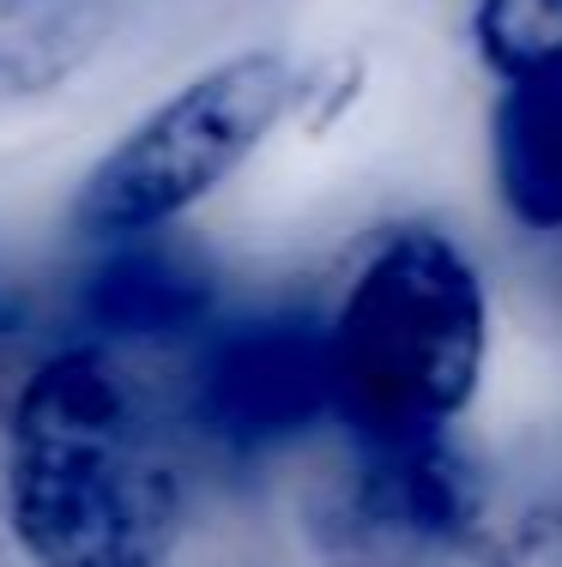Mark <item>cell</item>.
Returning <instances> with one entry per match:
<instances>
[{"label":"cell","mask_w":562,"mask_h":567,"mask_svg":"<svg viewBox=\"0 0 562 567\" xmlns=\"http://www.w3.org/2000/svg\"><path fill=\"white\" fill-rule=\"evenodd\" d=\"M7 525L31 567H170L182 465L127 350L55 344L12 386Z\"/></svg>","instance_id":"cell-1"},{"label":"cell","mask_w":562,"mask_h":567,"mask_svg":"<svg viewBox=\"0 0 562 567\" xmlns=\"http://www.w3.org/2000/svg\"><path fill=\"white\" fill-rule=\"evenodd\" d=\"M490 175L520 229L562 236V61L502 79L490 110Z\"/></svg>","instance_id":"cell-7"},{"label":"cell","mask_w":562,"mask_h":567,"mask_svg":"<svg viewBox=\"0 0 562 567\" xmlns=\"http://www.w3.org/2000/svg\"><path fill=\"white\" fill-rule=\"evenodd\" d=\"M79 327L110 350L194 344L218 320V272L170 229L103 241V260L79 278Z\"/></svg>","instance_id":"cell-6"},{"label":"cell","mask_w":562,"mask_h":567,"mask_svg":"<svg viewBox=\"0 0 562 567\" xmlns=\"http://www.w3.org/2000/svg\"><path fill=\"white\" fill-rule=\"evenodd\" d=\"M472 49L490 79H520L562 61V0H478Z\"/></svg>","instance_id":"cell-9"},{"label":"cell","mask_w":562,"mask_h":567,"mask_svg":"<svg viewBox=\"0 0 562 567\" xmlns=\"http://www.w3.org/2000/svg\"><path fill=\"white\" fill-rule=\"evenodd\" d=\"M187 423L231 458H260L333 416L327 320L309 308H266L243 320H212L194 339Z\"/></svg>","instance_id":"cell-4"},{"label":"cell","mask_w":562,"mask_h":567,"mask_svg":"<svg viewBox=\"0 0 562 567\" xmlns=\"http://www.w3.org/2000/svg\"><path fill=\"white\" fill-rule=\"evenodd\" d=\"M490 567H562V507H532L502 532Z\"/></svg>","instance_id":"cell-10"},{"label":"cell","mask_w":562,"mask_h":567,"mask_svg":"<svg viewBox=\"0 0 562 567\" xmlns=\"http://www.w3.org/2000/svg\"><path fill=\"white\" fill-rule=\"evenodd\" d=\"M115 31V0H0V103L49 97Z\"/></svg>","instance_id":"cell-8"},{"label":"cell","mask_w":562,"mask_h":567,"mask_svg":"<svg viewBox=\"0 0 562 567\" xmlns=\"http://www.w3.org/2000/svg\"><path fill=\"white\" fill-rule=\"evenodd\" d=\"M345 525L375 549H411V556L466 549L484 525V483L472 458L448 441V429L406 441H357Z\"/></svg>","instance_id":"cell-5"},{"label":"cell","mask_w":562,"mask_h":567,"mask_svg":"<svg viewBox=\"0 0 562 567\" xmlns=\"http://www.w3.org/2000/svg\"><path fill=\"white\" fill-rule=\"evenodd\" d=\"M490 296L472 254L430 224L369 241L327 320L333 416L351 441L441 435L478 399Z\"/></svg>","instance_id":"cell-2"},{"label":"cell","mask_w":562,"mask_h":567,"mask_svg":"<svg viewBox=\"0 0 562 567\" xmlns=\"http://www.w3.org/2000/svg\"><path fill=\"white\" fill-rule=\"evenodd\" d=\"M297 66L273 49H248L194 73L98 157L73 199V229L85 241L170 229L273 140L297 103Z\"/></svg>","instance_id":"cell-3"}]
</instances>
